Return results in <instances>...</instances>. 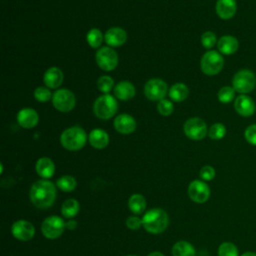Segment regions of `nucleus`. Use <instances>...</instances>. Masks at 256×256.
<instances>
[{"label":"nucleus","mask_w":256,"mask_h":256,"mask_svg":"<svg viewBox=\"0 0 256 256\" xmlns=\"http://www.w3.org/2000/svg\"><path fill=\"white\" fill-rule=\"evenodd\" d=\"M56 199L55 185L46 179L36 181L30 189V200L40 209H46L53 205Z\"/></svg>","instance_id":"obj_1"},{"label":"nucleus","mask_w":256,"mask_h":256,"mask_svg":"<svg viewBox=\"0 0 256 256\" xmlns=\"http://www.w3.org/2000/svg\"><path fill=\"white\" fill-rule=\"evenodd\" d=\"M87 139V133L79 126L69 127L60 135L61 145L69 151H78L82 149L85 146Z\"/></svg>","instance_id":"obj_2"},{"label":"nucleus","mask_w":256,"mask_h":256,"mask_svg":"<svg viewBox=\"0 0 256 256\" xmlns=\"http://www.w3.org/2000/svg\"><path fill=\"white\" fill-rule=\"evenodd\" d=\"M169 223L167 213L161 208H154L147 211L142 217V225L145 230L152 234L163 232Z\"/></svg>","instance_id":"obj_3"},{"label":"nucleus","mask_w":256,"mask_h":256,"mask_svg":"<svg viewBox=\"0 0 256 256\" xmlns=\"http://www.w3.org/2000/svg\"><path fill=\"white\" fill-rule=\"evenodd\" d=\"M118 111V102L115 96L103 94L93 103V113L101 120L111 119Z\"/></svg>","instance_id":"obj_4"},{"label":"nucleus","mask_w":256,"mask_h":256,"mask_svg":"<svg viewBox=\"0 0 256 256\" xmlns=\"http://www.w3.org/2000/svg\"><path fill=\"white\" fill-rule=\"evenodd\" d=\"M232 87L240 94H247L256 87V75L249 69L237 71L232 78Z\"/></svg>","instance_id":"obj_5"},{"label":"nucleus","mask_w":256,"mask_h":256,"mask_svg":"<svg viewBox=\"0 0 256 256\" xmlns=\"http://www.w3.org/2000/svg\"><path fill=\"white\" fill-rule=\"evenodd\" d=\"M224 67V58L221 53L210 50L203 54L200 60V68L201 71L208 75L213 76L218 74Z\"/></svg>","instance_id":"obj_6"},{"label":"nucleus","mask_w":256,"mask_h":256,"mask_svg":"<svg viewBox=\"0 0 256 256\" xmlns=\"http://www.w3.org/2000/svg\"><path fill=\"white\" fill-rule=\"evenodd\" d=\"M52 104L56 110L67 113L74 109L76 105V97L69 89H58L53 93Z\"/></svg>","instance_id":"obj_7"},{"label":"nucleus","mask_w":256,"mask_h":256,"mask_svg":"<svg viewBox=\"0 0 256 256\" xmlns=\"http://www.w3.org/2000/svg\"><path fill=\"white\" fill-rule=\"evenodd\" d=\"M144 95L150 101H160L168 94L169 89L167 83L160 78L149 79L144 85Z\"/></svg>","instance_id":"obj_8"},{"label":"nucleus","mask_w":256,"mask_h":256,"mask_svg":"<svg viewBox=\"0 0 256 256\" xmlns=\"http://www.w3.org/2000/svg\"><path fill=\"white\" fill-rule=\"evenodd\" d=\"M96 64L103 71H112L118 65V54L117 52L109 46L101 47L95 55Z\"/></svg>","instance_id":"obj_9"},{"label":"nucleus","mask_w":256,"mask_h":256,"mask_svg":"<svg viewBox=\"0 0 256 256\" xmlns=\"http://www.w3.org/2000/svg\"><path fill=\"white\" fill-rule=\"evenodd\" d=\"M184 134L191 140H202L208 134V128L205 121L199 117H192L186 120L183 125Z\"/></svg>","instance_id":"obj_10"},{"label":"nucleus","mask_w":256,"mask_h":256,"mask_svg":"<svg viewBox=\"0 0 256 256\" xmlns=\"http://www.w3.org/2000/svg\"><path fill=\"white\" fill-rule=\"evenodd\" d=\"M65 227L66 223H64L61 217L50 216L43 221L41 225V231L46 238L56 239L62 235Z\"/></svg>","instance_id":"obj_11"},{"label":"nucleus","mask_w":256,"mask_h":256,"mask_svg":"<svg viewBox=\"0 0 256 256\" xmlns=\"http://www.w3.org/2000/svg\"><path fill=\"white\" fill-rule=\"evenodd\" d=\"M188 195L192 201L204 203L210 197V188L204 181L194 180L189 184Z\"/></svg>","instance_id":"obj_12"},{"label":"nucleus","mask_w":256,"mask_h":256,"mask_svg":"<svg viewBox=\"0 0 256 256\" xmlns=\"http://www.w3.org/2000/svg\"><path fill=\"white\" fill-rule=\"evenodd\" d=\"M13 236L20 241H28L33 238L35 228L29 221L18 220L13 223L11 228Z\"/></svg>","instance_id":"obj_13"},{"label":"nucleus","mask_w":256,"mask_h":256,"mask_svg":"<svg viewBox=\"0 0 256 256\" xmlns=\"http://www.w3.org/2000/svg\"><path fill=\"white\" fill-rule=\"evenodd\" d=\"M114 127L120 134L128 135L136 130L137 122L133 116L127 113L119 114L114 119Z\"/></svg>","instance_id":"obj_14"},{"label":"nucleus","mask_w":256,"mask_h":256,"mask_svg":"<svg viewBox=\"0 0 256 256\" xmlns=\"http://www.w3.org/2000/svg\"><path fill=\"white\" fill-rule=\"evenodd\" d=\"M17 123L19 126L25 129H31L34 128L38 122H39V115L36 110L30 107H25L22 108L21 110L18 111L17 116Z\"/></svg>","instance_id":"obj_15"},{"label":"nucleus","mask_w":256,"mask_h":256,"mask_svg":"<svg viewBox=\"0 0 256 256\" xmlns=\"http://www.w3.org/2000/svg\"><path fill=\"white\" fill-rule=\"evenodd\" d=\"M234 108L235 111L243 117H249L254 114L256 105L253 99L246 94H240L234 100Z\"/></svg>","instance_id":"obj_16"},{"label":"nucleus","mask_w":256,"mask_h":256,"mask_svg":"<svg viewBox=\"0 0 256 256\" xmlns=\"http://www.w3.org/2000/svg\"><path fill=\"white\" fill-rule=\"evenodd\" d=\"M127 33L123 28L111 27L104 34V41L109 47H120L127 41Z\"/></svg>","instance_id":"obj_17"},{"label":"nucleus","mask_w":256,"mask_h":256,"mask_svg":"<svg viewBox=\"0 0 256 256\" xmlns=\"http://www.w3.org/2000/svg\"><path fill=\"white\" fill-rule=\"evenodd\" d=\"M64 81L63 71L59 67L48 68L43 75V82L49 89H57Z\"/></svg>","instance_id":"obj_18"},{"label":"nucleus","mask_w":256,"mask_h":256,"mask_svg":"<svg viewBox=\"0 0 256 256\" xmlns=\"http://www.w3.org/2000/svg\"><path fill=\"white\" fill-rule=\"evenodd\" d=\"M113 92L116 99L122 100V101L130 100L136 95L135 86L130 81H126V80L118 82L115 85Z\"/></svg>","instance_id":"obj_19"},{"label":"nucleus","mask_w":256,"mask_h":256,"mask_svg":"<svg viewBox=\"0 0 256 256\" xmlns=\"http://www.w3.org/2000/svg\"><path fill=\"white\" fill-rule=\"evenodd\" d=\"M217 15L223 19H231L237 11V4L235 0H217L215 7Z\"/></svg>","instance_id":"obj_20"},{"label":"nucleus","mask_w":256,"mask_h":256,"mask_svg":"<svg viewBox=\"0 0 256 256\" xmlns=\"http://www.w3.org/2000/svg\"><path fill=\"white\" fill-rule=\"evenodd\" d=\"M217 48L223 55H232L238 50L239 42L232 35H224L217 41Z\"/></svg>","instance_id":"obj_21"},{"label":"nucleus","mask_w":256,"mask_h":256,"mask_svg":"<svg viewBox=\"0 0 256 256\" xmlns=\"http://www.w3.org/2000/svg\"><path fill=\"white\" fill-rule=\"evenodd\" d=\"M88 141L93 148L104 149L109 144V135L105 130L101 128H95L90 131L88 135Z\"/></svg>","instance_id":"obj_22"},{"label":"nucleus","mask_w":256,"mask_h":256,"mask_svg":"<svg viewBox=\"0 0 256 256\" xmlns=\"http://www.w3.org/2000/svg\"><path fill=\"white\" fill-rule=\"evenodd\" d=\"M35 168H36L37 174L44 179L51 178L55 173V165L53 161L48 157L39 158L38 161L36 162Z\"/></svg>","instance_id":"obj_23"},{"label":"nucleus","mask_w":256,"mask_h":256,"mask_svg":"<svg viewBox=\"0 0 256 256\" xmlns=\"http://www.w3.org/2000/svg\"><path fill=\"white\" fill-rule=\"evenodd\" d=\"M169 98L174 101V102H182L184 100H186V98L189 95V89L187 87L186 84L178 82L173 84L170 88H169V92H168Z\"/></svg>","instance_id":"obj_24"},{"label":"nucleus","mask_w":256,"mask_h":256,"mask_svg":"<svg viewBox=\"0 0 256 256\" xmlns=\"http://www.w3.org/2000/svg\"><path fill=\"white\" fill-rule=\"evenodd\" d=\"M173 256H195L196 252L192 244L187 241H178L172 248Z\"/></svg>","instance_id":"obj_25"},{"label":"nucleus","mask_w":256,"mask_h":256,"mask_svg":"<svg viewBox=\"0 0 256 256\" xmlns=\"http://www.w3.org/2000/svg\"><path fill=\"white\" fill-rule=\"evenodd\" d=\"M128 207L130 211L136 215L143 213L146 208L145 198L140 194L132 195L128 200Z\"/></svg>","instance_id":"obj_26"},{"label":"nucleus","mask_w":256,"mask_h":256,"mask_svg":"<svg viewBox=\"0 0 256 256\" xmlns=\"http://www.w3.org/2000/svg\"><path fill=\"white\" fill-rule=\"evenodd\" d=\"M86 41L91 48H99L104 41V35L98 28H92L86 35Z\"/></svg>","instance_id":"obj_27"},{"label":"nucleus","mask_w":256,"mask_h":256,"mask_svg":"<svg viewBox=\"0 0 256 256\" xmlns=\"http://www.w3.org/2000/svg\"><path fill=\"white\" fill-rule=\"evenodd\" d=\"M80 205L75 199H68L62 204L61 213L65 218H73L79 212Z\"/></svg>","instance_id":"obj_28"},{"label":"nucleus","mask_w":256,"mask_h":256,"mask_svg":"<svg viewBox=\"0 0 256 256\" xmlns=\"http://www.w3.org/2000/svg\"><path fill=\"white\" fill-rule=\"evenodd\" d=\"M76 180L70 175H64L56 181L57 187L64 192H71L76 188Z\"/></svg>","instance_id":"obj_29"},{"label":"nucleus","mask_w":256,"mask_h":256,"mask_svg":"<svg viewBox=\"0 0 256 256\" xmlns=\"http://www.w3.org/2000/svg\"><path fill=\"white\" fill-rule=\"evenodd\" d=\"M114 80L109 75H102L97 80V88L103 94H109V92L114 89Z\"/></svg>","instance_id":"obj_30"},{"label":"nucleus","mask_w":256,"mask_h":256,"mask_svg":"<svg viewBox=\"0 0 256 256\" xmlns=\"http://www.w3.org/2000/svg\"><path fill=\"white\" fill-rule=\"evenodd\" d=\"M235 90L233 87L231 86H223L222 88H220V90L218 91L217 97L218 100L223 103V104H228L230 102H232L235 98Z\"/></svg>","instance_id":"obj_31"},{"label":"nucleus","mask_w":256,"mask_h":256,"mask_svg":"<svg viewBox=\"0 0 256 256\" xmlns=\"http://www.w3.org/2000/svg\"><path fill=\"white\" fill-rule=\"evenodd\" d=\"M226 135V127L222 123H214L208 129V136L212 140H220Z\"/></svg>","instance_id":"obj_32"},{"label":"nucleus","mask_w":256,"mask_h":256,"mask_svg":"<svg viewBox=\"0 0 256 256\" xmlns=\"http://www.w3.org/2000/svg\"><path fill=\"white\" fill-rule=\"evenodd\" d=\"M52 97H53V94L48 87L39 86L34 90V98L38 102H41V103L48 102L49 100H52Z\"/></svg>","instance_id":"obj_33"},{"label":"nucleus","mask_w":256,"mask_h":256,"mask_svg":"<svg viewBox=\"0 0 256 256\" xmlns=\"http://www.w3.org/2000/svg\"><path fill=\"white\" fill-rule=\"evenodd\" d=\"M218 256H239V252L235 244L224 242L218 248Z\"/></svg>","instance_id":"obj_34"},{"label":"nucleus","mask_w":256,"mask_h":256,"mask_svg":"<svg viewBox=\"0 0 256 256\" xmlns=\"http://www.w3.org/2000/svg\"><path fill=\"white\" fill-rule=\"evenodd\" d=\"M173 110H174V105L171 100L164 98L157 102V111L160 115L169 116L173 113Z\"/></svg>","instance_id":"obj_35"},{"label":"nucleus","mask_w":256,"mask_h":256,"mask_svg":"<svg viewBox=\"0 0 256 256\" xmlns=\"http://www.w3.org/2000/svg\"><path fill=\"white\" fill-rule=\"evenodd\" d=\"M217 41L216 34L212 31H206L201 35V44L206 49H210L214 45H217Z\"/></svg>","instance_id":"obj_36"},{"label":"nucleus","mask_w":256,"mask_h":256,"mask_svg":"<svg viewBox=\"0 0 256 256\" xmlns=\"http://www.w3.org/2000/svg\"><path fill=\"white\" fill-rule=\"evenodd\" d=\"M244 137L249 144L256 146V124H252L246 128Z\"/></svg>","instance_id":"obj_37"},{"label":"nucleus","mask_w":256,"mask_h":256,"mask_svg":"<svg viewBox=\"0 0 256 256\" xmlns=\"http://www.w3.org/2000/svg\"><path fill=\"white\" fill-rule=\"evenodd\" d=\"M199 175L201 179L205 181H210L215 177V169L210 165L203 166L199 172Z\"/></svg>","instance_id":"obj_38"},{"label":"nucleus","mask_w":256,"mask_h":256,"mask_svg":"<svg viewBox=\"0 0 256 256\" xmlns=\"http://www.w3.org/2000/svg\"><path fill=\"white\" fill-rule=\"evenodd\" d=\"M126 225L131 230L139 229L140 226L142 225V219H140L137 216H131L126 220Z\"/></svg>","instance_id":"obj_39"},{"label":"nucleus","mask_w":256,"mask_h":256,"mask_svg":"<svg viewBox=\"0 0 256 256\" xmlns=\"http://www.w3.org/2000/svg\"><path fill=\"white\" fill-rule=\"evenodd\" d=\"M66 226L69 228V229H74L76 227V221L72 220V221H69L66 223Z\"/></svg>","instance_id":"obj_40"},{"label":"nucleus","mask_w":256,"mask_h":256,"mask_svg":"<svg viewBox=\"0 0 256 256\" xmlns=\"http://www.w3.org/2000/svg\"><path fill=\"white\" fill-rule=\"evenodd\" d=\"M241 256H256L255 252H251V251H247L245 253H243Z\"/></svg>","instance_id":"obj_41"},{"label":"nucleus","mask_w":256,"mask_h":256,"mask_svg":"<svg viewBox=\"0 0 256 256\" xmlns=\"http://www.w3.org/2000/svg\"><path fill=\"white\" fill-rule=\"evenodd\" d=\"M148 256H164L161 252H157V251H155V252H152V253H150Z\"/></svg>","instance_id":"obj_42"},{"label":"nucleus","mask_w":256,"mask_h":256,"mask_svg":"<svg viewBox=\"0 0 256 256\" xmlns=\"http://www.w3.org/2000/svg\"><path fill=\"white\" fill-rule=\"evenodd\" d=\"M128 256H135V255H128Z\"/></svg>","instance_id":"obj_43"}]
</instances>
